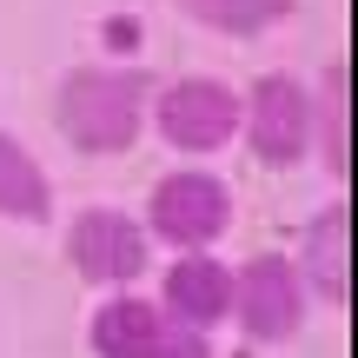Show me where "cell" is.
Masks as SVG:
<instances>
[{"mask_svg": "<svg viewBox=\"0 0 358 358\" xmlns=\"http://www.w3.org/2000/svg\"><path fill=\"white\" fill-rule=\"evenodd\" d=\"M306 312H312V299L299 285L292 252H252L232 266V312L226 319L252 345H292L306 332Z\"/></svg>", "mask_w": 358, "mask_h": 358, "instance_id": "6", "label": "cell"}, {"mask_svg": "<svg viewBox=\"0 0 358 358\" xmlns=\"http://www.w3.org/2000/svg\"><path fill=\"white\" fill-rule=\"evenodd\" d=\"M292 266H299L306 299H319L325 312H345L352 306V199H345V192H332V199L306 219Z\"/></svg>", "mask_w": 358, "mask_h": 358, "instance_id": "7", "label": "cell"}, {"mask_svg": "<svg viewBox=\"0 0 358 358\" xmlns=\"http://www.w3.org/2000/svg\"><path fill=\"white\" fill-rule=\"evenodd\" d=\"M166 332H173L166 312L146 292H100V306H93V319H87L93 358H159Z\"/></svg>", "mask_w": 358, "mask_h": 358, "instance_id": "9", "label": "cell"}, {"mask_svg": "<svg viewBox=\"0 0 358 358\" xmlns=\"http://www.w3.org/2000/svg\"><path fill=\"white\" fill-rule=\"evenodd\" d=\"M173 7L186 13L192 27L219 34V40H259V34H272V27L292 20L299 0H173Z\"/></svg>", "mask_w": 358, "mask_h": 358, "instance_id": "12", "label": "cell"}, {"mask_svg": "<svg viewBox=\"0 0 358 358\" xmlns=\"http://www.w3.org/2000/svg\"><path fill=\"white\" fill-rule=\"evenodd\" d=\"M146 127L186 153L192 166L213 153H226L239 140V87L219 73H179V80H159L153 87V106H146Z\"/></svg>", "mask_w": 358, "mask_h": 358, "instance_id": "2", "label": "cell"}, {"mask_svg": "<svg viewBox=\"0 0 358 358\" xmlns=\"http://www.w3.org/2000/svg\"><path fill=\"white\" fill-rule=\"evenodd\" d=\"M345 53H332L325 60V73H319V87H312V153L325 159V173L332 179H345L352 173V120H345V87H352V73H345Z\"/></svg>", "mask_w": 358, "mask_h": 358, "instance_id": "11", "label": "cell"}, {"mask_svg": "<svg viewBox=\"0 0 358 358\" xmlns=\"http://www.w3.org/2000/svg\"><path fill=\"white\" fill-rule=\"evenodd\" d=\"M0 219L7 226H47L53 219V173L7 127H0Z\"/></svg>", "mask_w": 358, "mask_h": 358, "instance_id": "10", "label": "cell"}, {"mask_svg": "<svg viewBox=\"0 0 358 358\" xmlns=\"http://www.w3.org/2000/svg\"><path fill=\"white\" fill-rule=\"evenodd\" d=\"M66 266L93 285V292H133L153 266V239H146L140 213L127 206H80L66 219Z\"/></svg>", "mask_w": 358, "mask_h": 358, "instance_id": "5", "label": "cell"}, {"mask_svg": "<svg viewBox=\"0 0 358 358\" xmlns=\"http://www.w3.org/2000/svg\"><path fill=\"white\" fill-rule=\"evenodd\" d=\"M146 106H153V73L146 66H73L53 87V127L73 153L87 159H120L140 146L146 133Z\"/></svg>", "mask_w": 358, "mask_h": 358, "instance_id": "1", "label": "cell"}, {"mask_svg": "<svg viewBox=\"0 0 358 358\" xmlns=\"http://www.w3.org/2000/svg\"><path fill=\"white\" fill-rule=\"evenodd\" d=\"M153 306L166 312V325H186V332L213 338L226 325V312H232V266L219 252H173Z\"/></svg>", "mask_w": 358, "mask_h": 358, "instance_id": "8", "label": "cell"}, {"mask_svg": "<svg viewBox=\"0 0 358 358\" xmlns=\"http://www.w3.org/2000/svg\"><path fill=\"white\" fill-rule=\"evenodd\" d=\"M159 358H219V352H213V338H206V332H186V325H173L166 345H159Z\"/></svg>", "mask_w": 358, "mask_h": 358, "instance_id": "13", "label": "cell"}, {"mask_svg": "<svg viewBox=\"0 0 358 358\" xmlns=\"http://www.w3.org/2000/svg\"><path fill=\"white\" fill-rule=\"evenodd\" d=\"M232 186L219 173L206 166H173L153 179V192H146V239L173 245V252H219V239L232 232Z\"/></svg>", "mask_w": 358, "mask_h": 358, "instance_id": "3", "label": "cell"}, {"mask_svg": "<svg viewBox=\"0 0 358 358\" xmlns=\"http://www.w3.org/2000/svg\"><path fill=\"white\" fill-rule=\"evenodd\" d=\"M239 140L272 173L312 159V87L299 73H285V66H266L239 93Z\"/></svg>", "mask_w": 358, "mask_h": 358, "instance_id": "4", "label": "cell"}]
</instances>
